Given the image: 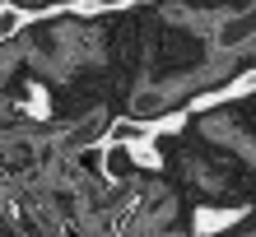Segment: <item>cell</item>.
<instances>
[{
    "instance_id": "obj_1",
    "label": "cell",
    "mask_w": 256,
    "mask_h": 237,
    "mask_svg": "<svg viewBox=\"0 0 256 237\" xmlns=\"http://www.w3.org/2000/svg\"><path fill=\"white\" fill-rule=\"evenodd\" d=\"M214 42L224 51H238V47H247V42H256V5H247L242 14H233V19H224Z\"/></svg>"
},
{
    "instance_id": "obj_6",
    "label": "cell",
    "mask_w": 256,
    "mask_h": 237,
    "mask_svg": "<svg viewBox=\"0 0 256 237\" xmlns=\"http://www.w3.org/2000/svg\"><path fill=\"white\" fill-rule=\"evenodd\" d=\"M126 0H88V9H122Z\"/></svg>"
},
{
    "instance_id": "obj_4",
    "label": "cell",
    "mask_w": 256,
    "mask_h": 237,
    "mask_svg": "<svg viewBox=\"0 0 256 237\" xmlns=\"http://www.w3.org/2000/svg\"><path fill=\"white\" fill-rule=\"evenodd\" d=\"M130 168H135V163H130L126 144H108V172L112 177H130Z\"/></svg>"
},
{
    "instance_id": "obj_2",
    "label": "cell",
    "mask_w": 256,
    "mask_h": 237,
    "mask_svg": "<svg viewBox=\"0 0 256 237\" xmlns=\"http://www.w3.org/2000/svg\"><path fill=\"white\" fill-rule=\"evenodd\" d=\"M140 140H149L144 121H116V126H108V144H140Z\"/></svg>"
},
{
    "instance_id": "obj_5",
    "label": "cell",
    "mask_w": 256,
    "mask_h": 237,
    "mask_svg": "<svg viewBox=\"0 0 256 237\" xmlns=\"http://www.w3.org/2000/svg\"><path fill=\"white\" fill-rule=\"evenodd\" d=\"M163 102H168V98H163V88H144V93H135V112H140V116H158Z\"/></svg>"
},
{
    "instance_id": "obj_3",
    "label": "cell",
    "mask_w": 256,
    "mask_h": 237,
    "mask_svg": "<svg viewBox=\"0 0 256 237\" xmlns=\"http://www.w3.org/2000/svg\"><path fill=\"white\" fill-rule=\"evenodd\" d=\"M24 23H28V14L19 5H0V42H14L24 33Z\"/></svg>"
}]
</instances>
